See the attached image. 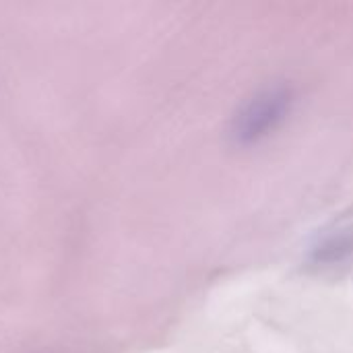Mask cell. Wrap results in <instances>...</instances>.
Instances as JSON below:
<instances>
[{"instance_id":"obj_1","label":"cell","mask_w":353,"mask_h":353,"mask_svg":"<svg viewBox=\"0 0 353 353\" xmlns=\"http://www.w3.org/2000/svg\"><path fill=\"white\" fill-rule=\"evenodd\" d=\"M296 93L285 83H271L254 91L236 110L230 122V141L238 147H250L277 132L290 118Z\"/></svg>"},{"instance_id":"obj_2","label":"cell","mask_w":353,"mask_h":353,"mask_svg":"<svg viewBox=\"0 0 353 353\" xmlns=\"http://www.w3.org/2000/svg\"><path fill=\"white\" fill-rule=\"evenodd\" d=\"M304 263L314 271H335L353 263V221H339L314 236Z\"/></svg>"}]
</instances>
